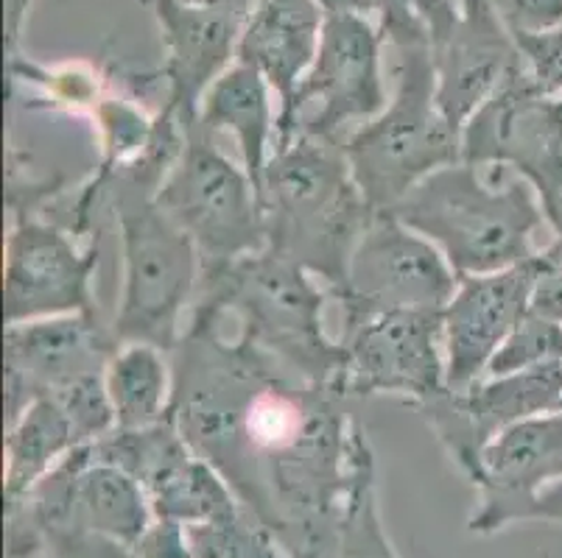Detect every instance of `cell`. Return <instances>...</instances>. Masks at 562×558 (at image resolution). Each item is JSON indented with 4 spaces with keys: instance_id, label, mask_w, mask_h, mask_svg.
Instances as JSON below:
<instances>
[{
    "instance_id": "6da1fadb",
    "label": "cell",
    "mask_w": 562,
    "mask_h": 558,
    "mask_svg": "<svg viewBox=\"0 0 562 558\" xmlns=\"http://www.w3.org/2000/svg\"><path fill=\"white\" fill-rule=\"evenodd\" d=\"M173 363L171 419L294 558H336L367 428L336 388L303 380L216 316L191 314Z\"/></svg>"
},
{
    "instance_id": "7a4b0ae2",
    "label": "cell",
    "mask_w": 562,
    "mask_h": 558,
    "mask_svg": "<svg viewBox=\"0 0 562 558\" xmlns=\"http://www.w3.org/2000/svg\"><path fill=\"white\" fill-rule=\"evenodd\" d=\"M330 301L336 299L328 285L266 246L229 263L202 265L191 314L233 321L235 335L303 380L341 394L347 352L328 332L325 310Z\"/></svg>"
},
{
    "instance_id": "3957f363",
    "label": "cell",
    "mask_w": 562,
    "mask_h": 558,
    "mask_svg": "<svg viewBox=\"0 0 562 558\" xmlns=\"http://www.w3.org/2000/svg\"><path fill=\"white\" fill-rule=\"evenodd\" d=\"M263 209L266 246L303 265L334 294L375 215L352 179L345 143L316 135H294L274 148L263 179Z\"/></svg>"
},
{
    "instance_id": "277c9868",
    "label": "cell",
    "mask_w": 562,
    "mask_h": 558,
    "mask_svg": "<svg viewBox=\"0 0 562 558\" xmlns=\"http://www.w3.org/2000/svg\"><path fill=\"white\" fill-rule=\"evenodd\" d=\"M390 213L431 240L459 276L513 269L543 252L535 240L546 218L529 182H490L464 160L431 173Z\"/></svg>"
},
{
    "instance_id": "5b68a950",
    "label": "cell",
    "mask_w": 562,
    "mask_h": 558,
    "mask_svg": "<svg viewBox=\"0 0 562 558\" xmlns=\"http://www.w3.org/2000/svg\"><path fill=\"white\" fill-rule=\"evenodd\" d=\"M121 240V296L112 319L117 344H151L171 355L186 335L202 283L193 240L157 204V191L112 179L104 191Z\"/></svg>"
},
{
    "instance_id": "8992f818",
    "label": "cell",
    "mask_w": 562,
    "mask_h": 558,
    "mask_svg": "<svg viewBox=\"0 0 562 558\" xmlns=\"http://www.w3.org/2000/svg\"><path fill=\"white\" fill-rule=\"evenodd\" d=\"M395 61V92L381 115L345 137L352 179L375 213L392 209L431 173L462 160V132L437 104L431 43L386 45Z\"/></svg>"
},
{
    "instance_id": "52a82bcc",
    "label": "cell",
    "mask_w": 562,
    "mask_h": 558,
    "mask_svg": "<svg viewBox=\"0 0 562 558\" xmlns=\"http://www.w3.org/2000/svg\"><path fill=\"white\" fill-rule=\"evenodd\" d=\"M157 204L193 246L202 265L229 263L266 249L263 196L241 160H233L213 132L193 123Z\"/></svg>"
},
{
    "instance_id": "ba28073f",
    "label": "cell",
    "mask_w": 562,
    "mask_h": 558,
    "mask_svg": "<svg viewBox=\"0 0 562 558\" xmlns=\"http://www.w3.org/2000/svg\"><path fill=\"white\" fill-rule=\"evenodd\" d=\"M383 50L386 39L378 20L325 18L314 65L289 112L278 117V146L294 135L345 143L350 132L381 115L392 99L383 79Z\"/></svg>"
},
{
    "instance_id": "9c48e42d",
    "label": "cell",
    "mask_w": 562,
    "mask_h": 558,
    "mask_svg": "<svg viewBox=\"0 0 562 558\" xmlns=\"http://www.w3.org/2000/svg\"><path fill=\"white\" fill-rule=\"evenodd\" d=\"M462 160L509 168L538 196L546 227L562 235V99H549L518 61L464 123Z\"/></svg>"
},
{
    "instance_id": "30bf717a",
    "label": "cell",
    "mask_w": 562,
    "mask_h": 558,
    "mask_svg": "<svg viewBox=\"0 0 562 558\" xmlns=\"http://www.w3.org/2000/svg\"><path fill=\"white\" fill-rule=\"evenodd\" d=\"M101 238L79 243L70 227L45 218L43 209L9 213L3 243V319L7 324L99 314L95 271Z\"/></svg>"
},
{
    "instance_id": "8fae6325",
    "label": "cell",
    "mask_w": 562,
    "mask_h": 558,
    "mask_svg": "<svg viewBox=\"0 0 562 558\" xmlns=\"http://www.w3.org/2000/svg\"><path fill=\"white\" fill-rule=\"evenodd\" d=\"M459 280L462 276L431 240L383 209L372 215L352 249L345 283L334 299L341 310V327L386 310L442 314L457 294Z\"/></svg>"
},
{
    "instance_id": "7c38bea8",
    "label": "cell",
    "mask_w": 562,
    "mask_h": 558,
    "mask_svg": "<svg viewBox=\"0 0 562 558\" xmlns=\"http://www.w3.org/2000/svg\"><path fill=\"white\" fill-rule=\"evenodd\" d=\"M347 366L341 394L350 402L401 397L414 411L448 388L442 314L386 310L341 327Z\"/></svg>"
},
{
    "instance_id": "4fadbf2b",
    "label": "cell",
    "mask_w": 562,
    "mask_h": 558,
    "mask_svg": "<svg viewBox=\"0 0 562 558\" xmlns=\"http://www.w3.org/2000/svg\"><path fill=\"white\" fill-rule=\"evenodd\" d=\"M417 411L459 472L473 480L484 447L501 430L524 419L562 411V363L482 377L459 391L446 388Z\"/></svg>"
},
{
    "instance_id": "5bb4252c",
    "label": "cell",
    "mask_w": 562,
    "mask_h": 558,
    "mask_svg": "<svg viewBox=\"0 0 562 558\" xmlns=\"http://www.w3.org/2000/svg\"><path fill=\"white\" fill-rule=\"evenodd\" d=\"M140 3L157 20L162 37V56H166L162 106L177 115L182 129H188L196 123L207 90L238 59V43L252 0H218V3L140 0Z\"/></svg>"
},
{
    "instance_id": "9a60e30c",
    "label": "cell",
    "mask_w": 562,
    "mask_h": 558,
    "mask_svg": "<svg viewBox=\"0 0 562 558\" xmlns=\"http://www.w3.org/2000/svg\"><path fill=\"white\" fill-rule=\"evenodd\" d=\"M546 269L549 263L538 254L513 269L459 280L457 294L442 310L448 388L459 391L487 375L501 346L529 316L531 294Z\"/></svg>"
},
{
    "instance_id": "2e32d148",
    "label": "cell",
    "mask_w": 562,
    "mask_h": 558,
    "mask_svg": "<svg viewBox=\"0 0 562 558\" xmlns=\"http://www.w3.org/2000/svg\"><path fill=\"white\" fill-rule=\"evenodd\" d=\"M7 422L32 399L65 388L87 375H104L117 344L112 324L101 314L54 316V319L7 324Z\"/></svg>"
},
{
    "instance_id": "e0dca14e",
    "label": "cell",
    "mask_w": 562,
    "mask_h": 558,
    "mask_svg": "<svg viewBox=\"0 0 562 558\" xmlns=\"http://www.w3.org/2000/svg\"><path fill=\"white\" fill-rule=\"evenodd\" d=\"M562 480V411L531 417L501 430L484 447L470 483L479 509L468 520L470 534H495L526 522L531 503Z\"/></svg>"
},
{
    "instance_id": "ac0fdd59",
    "label": "cell",
    "mask_w": 562,
    "mask_h": 558,
    "mask_svg": "<svg viewBox=\"0 0 562 558\" xmlns=\"http://www.w3.org/2000/svg\"><path fill=\"white\" fill-rule=\"evenodd\" d=\"M437 104L442 115L464 129L484 101L520 61L518 45L487 0H473L431 39Z\"/></svg>"
},
{
    "instance_id": "d6986e66",
    "label": "cell",
    "mask_w": 562,
    "mask_h": 558,
    "mask_svg": "<svg viewBox=\"0 0 562 558\" xmlns=\"http://www.w3.org/2000/svg\"><path fill=\"white\" fill-rule=\"evenodd\" d=\"M322 25L325 14L316 0H252L249 7L235 61L255 68L272 84L280 115L289 112L300 81L314 65Z\"/></svg>"
},
{
    "instance_id": "ffe728a7",
    "label": "cell",
    "mask_w": 562,
    "mask_h": 558,
    "mask_svg": "<svg viewBox=\"0 0 562 558\" xmlns=\"http://www.w3.org/2000/svg\"><path fill=\"white\" fill-rule=\"evenodd\" d=\"M280 104L272 84L255 68L235 61L207 90L199 106L196 123L213 135H229L238 148V160L263 196L266 168L278 146Z\"/></svg>"
},
{
    "instance_id": "44dd1931",
    "label": "cell",
    "mask_w": 562,
    "mask_h": 558,
    "mask_svg": "<svg viewBox=\"0 0 562 558\" xmlns=\"http://www.w3.org/2000/svg\"><path fill=\"white\" fill-rule=\"evenodd\" d=\"M79 447L81 442L63 406L48 394L32 399L12 422H7V444H3L7 505L29 498L34 486Z\"/></svg>"
},
{
    "instance_id": "7402d4cb",
    "label": "cell",
    "mask_w": 562,
    "mask_h": 558,
    "mask_svg": "<svg viewBox=\"0 0 562 558\" xmlns=\"http://www.w3.org/2000/svg\"><path fill=\"white\" fill-rule=\"evenodd\" d=\"M143 489L151 500L155 520L173 522L182 528L227 516L241 505L218 469L199 458L191 447L171 455L160 469L143 480Z\"/></svg>"
},
{
    "instance_id": "603a6c76",
    "label": "cell",
    "mask_w": 562,
    "mask_h": 558,
    "mask_svg": "<svg viewBox=\"0 0 562 558\" xmlns=\"http://www.w3.org/2000/svg\"><path fill=\"white\" fill-rule=\"evenodd\" d=\"M117 428H151L171 417L173 363L151 344H121L104 372Z\"/></svg>"
},
{
    "instance_id": "cb8c5ba5",
    "label": "cell",
    "mask_w": 562,
    "mask_h": 558,
    "mask_svg": "<svg viewBox=\"0 0 562 558\" xmlns=\"http://www.w3.org/2000/svg\"><path fill=\"white\" fill-rule=\"evenodd\" d=\"M9 84L12 92L32 90L34 99L25 101V110L65 112V115L90 117L101 104L110 84L90 61H63V65H40L23 54L9 56Z\"/></svg>"
},
{
    "instance_id": "d4e9b609",
    "label": "cell",
    "mask_w": 562,
    "mask_h": 558,
    "mask_svg": "<svg viewBox=\"0 0 562 558\" xmlns=\"http://www.w3.org/2000/svg\"><path fill=\"white\" fill-rule=\"evenodd\" d=\"M336 558H397L378 505L375 453L361 460L350 486L336 536Z\"/></svg>"
},
{
    "instance_id": "484cf974",
    "label": "cell",
    "mask_w": 562,
    "mask_h": 558,
    "mask_svg": "<svg viewBox=\"0 0 562 558\" xmlns=\"http://www.w3.org/2000/svg\"><path fill=\"white\" fill-rule=\"evenodd\" d=\"M186 536L193 558H294L244 503L233 514L191 525Z\"/></svg>"
},
{
    "instance_id": "4316f807",
    "label": "cell",
    "mask_w": 562,
    "mask_h": 558,
    "mask_svg": "<svg viewBox=\"0 0 562 558\" xmlns=\"http://www.w3.org/2000/svg\"><path fill=\"white\" fill-rule=\"evenodd\" d=\"M551 363H562V324L529 310V316L520 321L518 330L493 357L484 377L515 375V372H529V368L551 366Z\"/></svg>"
},
{
    "instance_id": "83f0119b",
    "label": "cell",
    "mask_w": 562,
    "mask_h": 558,
    "mask_svg": "<svg viewBox=\"0 0 562 558\" xmlns=\"http://www.w3.org/2000/svg\"><path fill=\"white\" fill-rule=\"evenodd\" d=\"M526 73L549 99H562V25L513 34Z\"/></svg>"
},
{
    "instance_id": "f1b7e54d",
    "label": "cell",
    "mask_w": 562,
    "mask_h": 558,
    "mask_svg": "<svg viewBox=\"0 0 562 558\" xmlns=\"http://www.w3.org/2000/svg\"><path fill=\"white\" fill-rule=\"evenodd\" d=\"M509 34H531L562 25V0H487Z\"/></svg>"
},
{
    "instance_id": "f546056e",
    "label": "cell",
    "mask_w": 562,
    "mask_h": 558,
    "mask_svg": "<svg viewBox=\"0 0 562 558\" xmlns=\"http://www.w3.org/2000/svg\"><path fill=\"white\" fill-rule=\"evenodd\" d=\"M137 558H193L191 545L182 525L157 520L143 539L135 545Z\"/></svg>"
},
{
    "instance_id": "4dcf8cb0",
    "label": "cell",
    "mask_w": 562,
    "mask_h": 558,
    "mask_svg": "<svg viewBox=\"0 0 562 558\" xmlns=\"http://www.w3.org/2000/svg\"><path fill=\"white\" fill-rule=\"evenodd\" d=\"M34 0H7V56L23 54L20 43H23L25 25H29V14H32Z\"/></svg>"
},
{
    "instance_id": "1f68e13d",
    "label": "cell",
    "mask_w": 562,
    "mask_h": 558,
    "mask_svg": "<svg viewBox=\"0 0 562 558\" xmlns=\"http://www.w3.org/2000/svg\"><path fill=\"white\" fill-rule=\"evenodd\" d=\"M325 18H370L378 20V0H316Z\"/></svg>"
},
{
    "instance_id": "d6a6232c",
    "label": "cell",
    "mask_w": 562,
    "mask_h": 558,
    "mask_svg": "<svg viewBox=\"0 0 562 558\" xmlns=\"http://www.w3.org/2000/svg\"><path fill=\"white\" fill-rule=\"evenodd\" d=\"M562 522V480L560 483L549 486V489L540 494L535 503H531L529 514H526V522Z\"/></svg>"
},
{
    "instance_id": "836d02e7",
    "label": "cell",
    "mask_w": 562,
    "mask_h": 558,
    "mask_svg": "<svg viewBox=\"0 0 562 558\" xmlns=\"http://www.w3.org/2000/svg\"><path fill=\"white\" fill-rule=\"evenodd\" d=\"M453 7L457 9H464V7H470V3H473V0H451Z\"/></svg>"
},
{
    "instance_id": "e575fe53",
    "label": "cell",
    "mask_w": 562,
    "mask_h": 558,
    "mask_svg": "<svg viewBox=\"0 0 562 558\" xmlns=\"http://www.w3.org/2000/svg\"><path fill=\"white\" fill-rule=\"evenodd\" d=\"M40 558H65V556H59V553H56V550H45Z\"/></svg>"
},
{
    "instance_id": "d590c367",
    "label": "cell",
    "mask_w": 562,
    "mask_h": 558,
    "mask_svg": "<svg viewBox=\"0 0 562 558\" xmlns=\"http://www.w3.org/2000/svg\"><path fill=\"white\" fill-rule=\"evenodd\" d=\"M186 3H218V0H186Z\"/></svg>"
}]
</instances>
